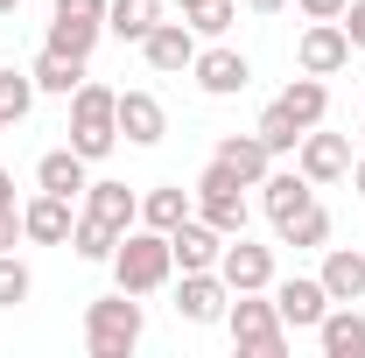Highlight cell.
<instances>
[{
    "label": "cell",
    "mask_w": 365,
    "mask_h": 358,
    "mask_svg": "<svg viewBox=\"0 0 365 358\" xmlns=\"http://www.w3.org/2000/svg\"><path fill=\"white\" fill-rule=\"evenodd\" d=\"M106 267H113V281H120L127 295H155V288H169V274H176L169 232H155V225H127Z\"/></svg>",
    "instance_id": "obj_1"
},
{
    "label": "cell",
    "mask_w": 365,
    "mask_h": 358,
    "mask_svg": "<svg viewBox=\"0 0 365 358\" xmlns=\"http://www.w3.org/2000/svg\"><path fill=\"white\" fill-rule=\"evenodd\" d=\"M140 330H148V316H140V295H127V288L85 302V352L91 358H127L140 344Z\"/></svg>",
    "instance_id": "obj_2"
},
{
    "label": "cell",
    "mask_w": 365,
    "mask_h": 358,
    "mask_svg": "<svg viewBox=\"0 0 365 358\" xmlns=\"http://www.w3.org/2000/svg\"><path fill=\"white\" fill-rule=\"evenodd\" d=\"M71 148H78L85 162H106V155L120 148V91L91 85V78L71 91Z\"/></svg>",
    "instance_id": "obj_3"
},
{
    "label": "cell",
    "mask_w": 365,
    "mask_h": 358,
    "mask_svg": "<svg viewBox=\"0 0 365 358\" xmlns=\"http://www.w3.org/2000/svg\"><path fill=\"white\" fill-rule=\"evenodd\" d=\"M225 330H232V344H239L246 358H281L288 352V323H281V310H274V295L260 302V288H253V295H232Z\"/></svg>",
    "instance_id": "obj_4"
},
{
    "label": "cell",
    "mask_w": 365,
    "mask_h": 358,
    "mask_svg": "<svg viewBox=\"0 0 365 358\" xmlns=\"http://www.w3.org/2000/svg\"><path fill=\"white\" fill-rule=\"evenodd\" d=\"M190 197H197V218H204V225H218L225 239H232V232H246V183L232 176L218 155H211V169L197 176V190H190Z\"/></svg>",
    "instance_id": "obj_5"
},
{
    "label": "cell",
    "mask_w": 365,
    "mask_h": 358,
    "mask_svg": "<svg viewBox=\"0 0 365 358\" xmlns=\"http://www.w3.org/2000/svg\"><path fill=\"white\" fill-rule=\"evenodd\" d=\"M218 274H225L232 295H253V288L267 295V288H274V246H253L246 232H232L225 253H218Z\"/></svg>",
    "instance_id": "obj_6"
},
{
    "label": "cell",
    "mask_w": 365,
    "mask_h": 358,
    "mask_svg": "<svg viewBox=\"0 0 365 358\" xmlns=\"http://www.w3.org/2000/svg\"><path fill=\"white\" fill-rule=\"evenodd\" d=\"M295 63H302L309 78H337V71L351 63V36H344V21H309L302 43H295Z\"/></svg>",
    "instance_id": "obj_7"
},
{
    "label": "cell",
    "mask_w": 365,
    "mask_h": 358,
    "mask_svg": "<svg viewBox=\"0 0 365 358\" xmlns=\"http://www.w3.org/2000/svg\"><path fill=\"white\" fill-rule=\"evenodd\" d=\"M309 204H317V183L302 176V169H267V176H260V211L274 218V232L295 225Z\"/></svg>",
    "instance_id": "obj_8"
},
{
    "label": "cell",
    "mask_w": 365,
    "mask_h": 358,
    "mask_svg": "<svg viewBox=\"0 0 365 358\" xmlns=\"http://www.w3.org/2000/svg\"><path fill=\"white\" fill-rule=\"evenodd\" d=\"M225 310H232V288H225L218 267L182 274V288H176V316L182 323H225Z\"/></svg>",
    "instance_id": "obj_9"
},
{
    "label": "cell",
    "mask_w": 365,
    "mask_h": 358,
    "mask_svg": "<svg viewBox=\"0 0 365 358\" xmlns=\"http://www.w3.org/2000/svg\"><path fill=\"white\" fill-rule=\"evenodd\" d=\"M295 169L317 183V190H323V183H344V176H351V140H344V134H317V127H309L302 148H295Z\"/></svg>",
    "instance_id": "obj_10"
},
{
    "label": "cell",
    "mask_w": 365,
    "mask_h": 358,
    "mask_svg": "<svg viewBox=\"0 0 365 358\" xmlns=\"http://www.w3.org/2000/svg\"><path fill=\"white\" fill-rule=\"evenodd\" d=\"M267 295H274V310H281V323H288V330H317V323H323V310H330V295H323V281H317V274L274 281Z\"/></svg>",
    "instance_id": "obj_11"
},
{
    "label": "cell",
    "mask_w": 365,
    "mask_h": 358,
    "mask_svg": "<svg viewBox=\"0 0 365 358\" xmlns=\"http://www.w3.org/2000/svg\"><path fill=\"white\" fill-rule=\"evenodd\" d=\"M140 56H148V71L176 78V71L197 63V29H190V21H155V29H148V43H140Z\"/></svg>",
    "instance_id": "obj_12"
},
{
    "label": "cell",
    "mask_w": 365,
    "mask_h": 358,
    "mask_svg": "<svg viewBox=\"0 0 365 358\" xmlns=\"http://www.w3.org/2000/svg\"><path fill=\"white\" fill-rule=\"evenodd\" d=\"M78 197H56V190H36L29 204H21V232L36 239V246H63L71 239V225H78V211H71Z\"/></svg>",
    "instance_id": "obj_13"
},
{
    "label": "cell",
    "mask_w": 365,
    "mask_h": 358,
    "mask_svg": "<svg viewBox=\"0 0 365 358\" xmlns=\"http://www.w3.org/2000/svg\"><path fill=\"white\" fill-rule=\"evenodd\" d=\"M190 78L211 91V98H232V91H246V85H253V63H246L239 49H225V43H218V49H197Z\"/></svg>",
    "instance_id": "obj_14"
},
{
    "label": "cell",
    "mask_w": 365,
    "mask_h": 358,
    "mask_svg": "<svg viewBox=\"0 0 365 358\" xmlns=\"http://www.w3.org/2000/svg\"><path fill=\"white\" fill-rule=\"evenodd\" d=\"M169 253H176V267H182V274L218 267V253H225V232H218V225H204L197 211H190V218L169 232Z\"/></svg>",
    "instance_id": "obj_15"
},
{
    "label": "cell",
    "mask_w": 365,
    "mask_h": 358,
    "mask_svg": "<svg viewBox=\"0 0 365 358\" xmlns=\"http://www.w3.org/2000/svg\"><path fill=\"white\" fill-rule=\"evenodd\" d=\"M162 134H169V113H162V98H155V91H120V140L155 148Z\"/></svg>",
    "instance_id": "obj_16"
},
{
    "label": "cell",
    "mask_w": 365,
    "mask_h": 358,
    "mask_svg": "<svg viewBox=\"0 0 365 358\" xmlns=\"http://www.w3.org/2000/svg\"><path fill=\"white\" fill-rule=\"evenodd\" d=\"M317 344H323V358H365V316L351 302H330L317 323Z\"/></svg>",
    "instance_id": "obj_17"
},
{
    "label": "cell",
    "mask_w": 365,
    "mask_h": 358,
    "mask_svg": "<svg viewBox=\"0 0 365 358\" xmlns=\"http://www.w3.org/2000/svg\"><path fill=\"white\" fill-rule=\"evenodd\" d=\"M317 281H323L330 302H365V253H359V246H330Z\"/></svg>",
    "instance_id": "obj_18"
},
{
    "label": "cell",
    "mask_w": 365,
    "mask_h": 358,
    "mask_svg": "<svg viewBox=\"0 0 365 358\" xmlns=\"http://www.w3.org/2000/svg\"><path fill=\"white\" fill-rule=\"evenodd\" d=\"M85 211L113 232H127V225H140V197L127 183H85Z\"/></svg>",
    "instance_id": "obj_19"
},
{
    "label": "cell",
    "mask_w": 365,
    "mask_h": 358,
    "mask_svg": "<svg viewBox=\"0 0 365 358\" xmlns=\"http://www.w3.org/2000/svg\"><path fill=\"white\" fill-rule=\"evenodd\" d=\"M85 169H91V162L78 155V148H49L43 162H36V190H56V197H85V183H91Z\"/></svg>",
    "instance_id": "obj_20"
},
{
    "label": "cell",
    "mask_w": 365,
    "mask_h": 358,
    "mask_svg": "<svg viewBox=\"0 0 365 358\" xmlns=\"http://www.w3.org/2000/svg\"><path fill=\"white\" fill-rule=\"evenodd\" d=\"M218 162H225L246 190H260V176L274 169V155H267V140H260V134H225V140H218Z\"/></svg>",
    "instance_id": "obj_21"
},
{
    "label": "cell",
    "mask_w": 365,
    "mask_h": 358,
    "mask_svg": "<svg viewBox=\"0 0 365 358\" xmlns=\"http://www.w3.org/2000/svg\"><path fill=\"white\" fill-rule=\"evenodd\" d=\"M190 211H197V197H190L182 183H155V190L140 197V225H155V232H176Z\"/></svg>",
    "instance_id": "obj_22"
},
{
    "label": "cell",
    "mask_w": 365,
    "mask_h": 358,
    "mask_svg": "<svg viewBox=\"0 0 365 358\" xmlns=\"http://www.w3.org/2000/svg\"><path fill=\"white\" fill-rule=\"evenodd\" d=\"M281 113H288L302 134H309V127H323V113H330V91H323V78H309V71H302L295 85L281 91Z\"/></svg>",
    "instance_id": "obj_23"
},
{
    "label": "cell",
    "mask_w": 365,
    "mask_h": 358,
    "mask_svg": "<svg viewBox=\"0 0 365 358\" xmlns=\"http://www.w3.org/2000/svg\"><path fill=\"white\" fill-rule=\"evenodd\" d=\"M155 21H162V0H106V29L120 43H148Z\"/></svg>",
    "instance_id": "obj_24"
},
{
    "label": "cell",
    "mask_w": 365,
    "mask_h": 358,
    "mask_svg": "<svg viewBox=\"0 0 365 358\" xmlns=\"http://www.w3.org/2000/svg\"><path fill=\"white\" fill-rule=\"evenodd\" d=\"M98 36H106V21H78V14H49V43L56 56H91L98 49Z\"/></svg>",
    "instance_id": "obj_25"
},
{
    "label": "cell",
    "mask_w": 365,
    "mask_h": 358,
    "mask_svg": "<svg viewBox=\"0 0 365 358\" xmlns=\"http://www.w3.org/2000/svg\"><path fill=\"white\" fill-rule=\"evenodd\" d=\"M29 78H36V91H56V98H71V91L85 85V56H56V49H43Z\"/></svg>",
    "instance_id": "obj_26"
},
{
    "label": "cell",
    "mask_w": 365,
    "mask_h": 358,
    "mask_svg": "<svg viewBox=\"0 0 365 358\" xmlns=\"http://www.w3.org/2000/svg\"><path fill=\"white\" fill-rule=\"evenodd\" d=\"M71 246H78V260H113L120 232H113V225H98L91 211H78V225H71Z\"/></svg>",
    "instance_id": "obj_27"
},
{
    "label": "cell",
    "mask_w": 365,
    "mask_h": 358,
    "mask_svg": "<svg viewBox=\"0 0 365 358\" xmlns=\"http://www.w3.org/2000/svg\"><path fill=\"white\" fill-rule=\"evenodd\" d=\"M29 106H36V78H29V71H0V120L21 127Z\"/></svg>",
    "instance_id": "obj_28"
},
{
    "label": "cell",
    "mask_w": 365,
    "mask_h": 358,
    "mask_svg": "<svg viewBox=\"0 0 365 358\" xmlns=\"http://www.w3.org/2000/svg\"><path fill=\"white\" fill-rule=\"evenodd\" d=\"M253 134L267 140V155H295V148H302V127H295V120L281 113V98H274L267 113H260V127H253Z\"/></svg>",
    "instance_id": "obj_29"
},
{
    "label": "cell",
    "mask_w": 365,
    "mask_h": 358,
    "mask_svg": "<svg viewBox=\"0 0 365 358\" xmlns=\"http://www.w3.org/2000/svg\"><path fill=\"white\" fill-rule=\"evenodd\" d=\"M232 14H239V0H197V7H182V21H190L197 36H211V43L232 29Z\"/></svg>",
    "instance_id": "obj_30"
},
{
    "label": "cell",
    "mask_w": 365,
    "mask_h": 358,
    "mask_svg": "<svg viewBox=\"0 0 365 358\" xmlns=\"http://www.w3.org/2000/svg\"><path fill=\"white\" fill-rule=\"evenodd\" d=\"M330 232H337V225H330V211H323V204H309L295 225H281V239H288V246H330Z\"/></svg>",
    "instance_id": "obj_31"
},
{
    "label": "cell",
    "mask_w": 365,
    "mask_h": 358,
    "mask_svg": "<svg viewBox=\"0 0 365 358\" xmlns=\"http://www.w3.org/2000/svg\"><path fill=\"white\" fill-rule=\"evenodd\" d=\"M36 295V274L21 267L14 253H0V310H14V302H29Z\"/></svg>",
    "instance_id": "obj_32"
},
{
    "label": "cell",
    "mask_w": 365,
    "mask_h": 358,
    "mask_svg": "<svg viewBox=\"0 0 365 358\" xmlns=\"http://www.w3.org/2000/svg\"><path fill=\"white\" fill-rule=\"evenodd\" d=\"M14 239H29L21 232V204H0V253H14Z\"/></svg>",
    "instance_id": "obj_33"
},
{
    "label": "cell",
    "mask_w": 365,
    "mask_h": 358,
    "mask_svg": "<svg viewBox=\"0 0 365 358\" xmlns=\"http://www.w3.org/2000/svg\"><path fill=\"white\" fill-rule=\"evenodd\" d=\"M337 21H344L351 49H365V0H344V14H337Z\"/></svg>",
    "instance_id": "obj_34"
},
{
    "label": "cell",
    "mask_w": 365,
    "mask_h": 358,
    "mask_svg": "<svg viewBox=\"0 0 365 358\" xmlns=\"http://www.w3.org/2000/svg\"><path fill=\"white\" fill-rule=\"evenodd\" d=\"M56 14H78V21H106V0H56Z\"/></svg>",
    "instance_id": "obj_35"
},
{
    "label": "cell",
    "mask_w": 365,
    "mask_h": 358,
    "mask_svg": "<svg viewBox=\"0 0 365 358\" xmlns=\"http://www.w3.org/2000/svg\"><path fill=\"white\" fill-rule=\"evenodd\" d=\"M295 7H302L309 21H337V14H344V0H295Z\"/></svg>",
    "instance_id": "obj_36"
},
{
    "label": "cell",
    "mask_w": 365,
    "mask_h": 358,
    "mask_svg": "<svg viewBox=\"0 0 365 358\" xmlns=\"http://www.w3.org/2000/svg\"><path fill=\"white\" fill-rule=\"evenodd\" d=\"M246 7H253V14H281L288 0H246Z\"/></svg>",
    "instance_id": "obj_37"
},
{
    "label": "cell",
    "mask_w": 365,
    "mask_h": 358,
    "mask_svg": "<svg viewBox=\"0 0 365 358\" xmlns=\"http://www.w3.org/2000/svg\"><path fill=\"white\" fill-rule=\"evenodd\" d=\"M0 204H14V176L7 169H0Z\"/></svg>",
    "instance_id": "obj_38"
},
{
    "label": "cell",
    "mask_w": 365,
    "mask_h": 358,
    "mask_svg": "<svg viewBox=\"0 0 365 358\" xmlns=\"http://www.w3.org/2000/svg\"><path fill=\"white\" fill-rule=\"evenodd\" d=\"M351 190H359V197H365V162H351Z\"/></svg>",
    "instance_id": "obj_39"
},
{
    "label": "cell",
    "mask_w": 365,
    "mask_h": 358,
    "mask_svg": "<svg viewBox=\"0 0 365 358\" xmlns=\"http://www.w3.org/2000/svg\"><path fill=\"white\" fill-rule=\"evenodd\" d=\"M14 7H21V0H0V14H14Z\"/></svg>",
    "instance_id": "obj_40"
},
{
    "label": "cell",
    "mask_w": 365,
    "mask_h": 358,
    "mask_svg": "<svg viewBox=\"0 0 365 358\" xmlns=\"http://www.w3.org/2000/svg\"><path fill=\"white\" fill-rule=\"evenodd\" d=\"M176 7H197V0H176Z\"/></svg>",
    "instance_id": "obj_41"
},
{
    "label": "cell",
    "mask_w": 365,
    "mask_h": 358,
    "mask_svg": "<svg viewBox=\"0 0 365 358\" xmlns=\"http://www.w3.org/2000/svg\"><path fill=\"white\" fill-rule=\"evenodd\" d=\"M0 134H7V120H0Z\"/></svg>",
    "instance_id": "obj_42"
}]
</instances>
